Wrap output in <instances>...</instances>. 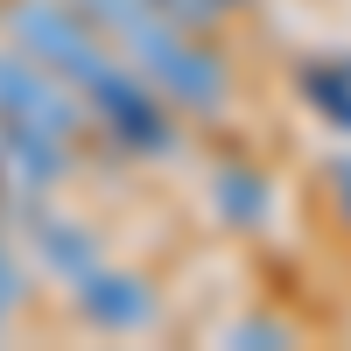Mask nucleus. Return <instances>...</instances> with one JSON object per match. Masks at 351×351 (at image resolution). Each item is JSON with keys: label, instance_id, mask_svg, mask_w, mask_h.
I'll return each instance as SVG.
<instances>
[{"label": "nucleus", "instance_id": "obj_1", "mask_svg": "<svg viewBox=\"0 0 351 351\" xmlns=\"http://www.w3.org/2000/svg\"><path fill=\"white\" fill-rule=\"evenodd\" d=\"M0 43H14L21 56H36L43 71H56L77 99H84V84L112 64V49L99 43V28L84 21L77 0H8V8H0Z\"/></svg>", "mask_w": 351, "mask_h": 351}, {"label": "nucleus", "instance_id": "obj_2", "mask_svg": "<svg viewBox=\"0 0 351 351\" xmlns=\"http://www.w3.org/2000/svg\"><path fill=\"white\" fill-rule=\"evenodd\" d=\"M84 120L106 127L127 155H169V148H176L169 106H162L148 84H141V71H127V64H106L92 84H84Z\"/></svg>", "mask_w": 351, "mask_h": 351}, {"label": "nucleus", "instance_id": "obj_3", "mask_svg": "<svg viewBox=\"0 0 351 351\" xmlns=\"http://www.w3.org/2000/svg\"><path fill=\"white\" fill-rule=\"evenodd\" d=\"M0 120L49 127V134H64V141H77L84 127H92V120H84V99L56 71H43L36 56H21L14 43H0Z\"/></svg>", "mask_w": 351, "mask_h": 351}, {"label": "nucleus", "instance_id": "obj_4", "mask_svg": "<svg viewBox=\"0 0 351 351\" xmlns=\"http://www.w3.org/2000/svg\"><path fill=\"white\" fill-rule=\"evenodd\" d=\"M71 295H77V316H84L92 330H141V324H155L148 281H141V274H112L106 260H99L92 274L71 281Z\"/></svg>", "mask_w": 351, "mask_h": 351}, {"label": "nucleus", "instance_id": "obj_5", "mask_svg": "<svg viewBox=\"0 0 351 351\" xmlns=\"http://www.w3.org/2000/svg\"><path fill=\"white\" fill-rule=\"evenodd\" d=\"M0 176H14L21 190H56L71 176V141L28 120H0Z\"/></svg>", "mask_w": 351, "mask_h": 351}, {"label": "nucleus", "instance_id": "obj_6", "mask_svg": "<svg viewBox=\"0 0 351 351\" xmlns=\"http://www.w3.org/2000/svg\"><path fill=\"white\" fill-rule=\"evenodd\" d=\"M21 225H28V246H36V260L49 274L77 281V274L99 267V239L84 225H71V218H49L43 211V190H21Z\"/></svg>", "mask_w": 351, "mask_h": 351}, {"label": "nucleus", "instance_id": "obj_7", "mask_svg": "<svg viewBox=\"0 0 351 351\" xmlns=\"http://www.w3.org/2000/svg\"><path fill=\"white\" fill-rule=\"evenodd\" d=\"M211 204H218V218L232 232H253V225H267V176L246 169V162H225L211 176Z\"/></svg>", "mask_w": 351, "mask_h": 351}, {"label": "nucleus", "instance_id": "obj_8", "mask_svg": "<svg viewBox=\"0 0 351 351\" xmlns=\"http://www.w3.org/2000/svg\"><path fill=\"white\" fill-rule=\"evenodd\" d=\"M302 99L324 112L330 127H344L351 134V56H324V64H302Z\"/></svg>", "mask_w": 351, "mask_h": 351}, {"label": "nucleus", "instance_id": "obj_9", "mask_svg": "<svg viewBox=\"0 0 351 351\" xmlns=\"http://www.w3.org/2000/svg\"><path fill=\"white\" fill-rule=\"evenodd\" d=\"M330 190H337V211H344V225H351V162L330 169Z\"/></svg>", "mask_w": 351, "mask_h": 351}, {"label": "nucleus", "instance_id": "obj_10", "mask_svg": "<svg viewBox=\"0 0 351 351\" xmlns=\"http://www.w3.org/2000/svg\"><path fill=\"white\" fill-rule=\"evenodd\" d=\"M239 344H281V324H246Z\"/></svg>", "mask_w": 351, "mask_h": 351}, {"label": "nucleus", "instance_id": "obj_11", "mask_svg": "<svg viewBox=\"0 0 351 351\" xmlns=\"http://www.w3.org/2000/svg\"><path fill=\"white\" fill-rule=\"evenodd\" d=\"M14 309H21V302H8V295H0V330H8V316H14Z\"/></svg>", "mask_w": 351, "mask_h": 351}]
</instances>
